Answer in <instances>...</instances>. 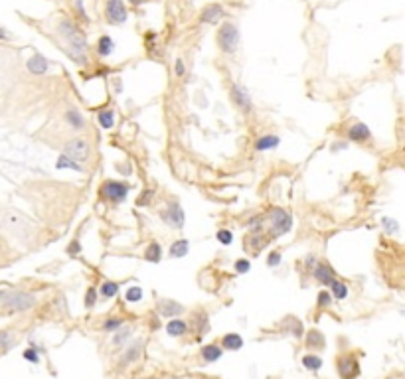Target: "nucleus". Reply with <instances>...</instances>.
<instances>
[{"instance_id":"32","label":"nucleus","mask_w":405,"mask_h":379,"mask_svg":"<svg viewBox=\"0 0 405 379\" xmlns=\"http://www.w3.org/2000/svg\"><path fill=\"white\" fill-rule=\"evenodd\" d=\"M247 227H249V231H251V233H261V229L265 227V217H263V215H255V217H251L249 223H247Z\"/></svg>"},{"instance_id":"42","label":"nucleus","mask_w":405,"mask_h":379,"mask_svg":"<svg viewBox=\"0 0 405 379\" xmlns=\"http://www.w3.org/2000/svg\"><path fill=\"white\" fill-rule=\"evenodd\" d=\"M233 269H235L239 275H243V273H247V271L251 269V263H249L247 259H237L235 265H233Z\"/></svg>"},{"instance_id":"25","label":"nucleus","mask_w":405,"mask_h":379,"mask_svg":"<svg viewBox=\"0 0 405 379\" xmlns=\"http://www.w3.org/2000/svg\"><path fill=\"white\" fill-rule=\"evenodd\" d=\"M324 344H326V340H324V334L320 330H310L306 334V346L312 348V350H322Z\"/></svg>"},{"instance_id":"27","label":"nucleus","mask_w":405,"mask_h":379,"mask_svg":"<svg viewBox=\"0 0 405 379\" xmlns=\"http://www.w3.org/2000/svg\"><path fill=\"white\" fill-rule=\"evenodd\" d=\"M97 121H99V126L101 128H113L115 126V113L111 109H105V111H99L97 115Z\"/></svg>"},{"instance_id":"2","label":"nucleus","mask_w":405,"mask_h":379,"mask_svg":"<svg viewBox=\"0 0 405 379\" xmlns=\"http://www.w3.org/2000/svg\"><path fill=\"white\" fill-rule=\"evenodd\" d=\"M269 231H271V239H277L285 233H289L293 229V217L289 211H285L283 207H273L269 211Z\"/></svg>"},{"instance_id":"19","label":"nucleus","mask_w":405,"mask_h":379,"mask_svg":"<svg viewBox=\"0 0 405 379\" xmlns=\"http://www.w3.org/2000/svg\"><path fill=\"white\" fill-rule=\"evenodd\" d=\"M188 332V324L180 318H170L168 324H166V334L172 336V338H180Z\"/></svg>"},{"instance_id":"53","label":"nucleus","mask_w":405,"mask_h":379,"mask_svg":"<svg viewBox=\"0 0 405 379\" xmlns=\"http://www.w3.org/2000/svg\"><path fill=\"white\" fill-rule=\"evenodd\" d=\"M0 298H4V292H2V290H0Z\"/></svg>"},{"instance_id":"24","label":"nucleus","mask_w":405,"mask_h":379,"mask_svg":"<svg viewBox=\"0 0 405 379\" xmlns=\"http://www.w3.org/2000/svg\"><path fill=\"white\" fill-rule=\"evenodd\" d=\"M115 51V42L111 36H101L99 42H97V53L101 57H109L111 53Z\"/></svg>"},{"instance_id":"40","label":"nucleus","mask_w":405,"mask_h":379,"mask_svg":"<svg viewBox=\"0 0 405 379\" xmlns=\"http://www.w3.org/2000/svg\"><path fill=\"white\" fill-rule=\"evenodd\" d=\"M194 320L198 322V328H196V332L204 336V334H206V330L202 328V324H204V326H208V314H206V312H198V314L194 316Z\"/></svg>"},{"instance_id":"5","label":"nucleus","mask_w":405,"mask_h":379,"mask_svg":"<svg viewBox=\"0 0 405 379\" xmlns=\"http://www.w3.org/2000/svg\"><path fill=\"white\" fill-rule=\"evenodd\" d=\"M34 306H36V296L30 294V292L16 290V292H12L4 298V308L10 310V312H26Z\"/></svg>"},{"instance_id":"15","label":"nucleus","mask_w":405,"mask_h":379,"mask_svg":"<svg viewBox=\"0 0 405 379\" xmlns=\"http://www.w3.org/2000/svg\"><path fill=\"white\" fill-rule=\"evenodd\" d=\"M348 138H350L352 142H366V140L372 138V130H370L368 125L356 123V125H352V126L348 128Z\"/></svg>"},{"instance_id":"28","label":"nucleus","mask_w":405,"mask_h":379,"mask_svg":"<svg viewBox=\"0 0 405 379\" xmlns=\"http://www.w3.org/2000/svg\"><path fill=\"white\" fill-rule=\"evenodd\" d=\"M330 294H332V298H336V300H344V298L348 296V284L336 278V280L330 284Z\"/></svg>"},{"instance_id":"51","label":"nucleus","mask_w":405,"mask_h":379,"mask_svg":"<svg viewBox=\"0 0 405 379\" xmlns=\"http://www.w3.org/2000/svg\"><path fill=\"white\" fill-rule=\"evenodd\" d=\"M4 38H8V34H6L4 28H0V40H4Z\"/></svg>"},{"instance_id":"35","label":"nucleus","mask_w":405,"mask_h":379,"mask_svg":"<svg viewBox=\"0 0 405 379\" xmlns=\"http://www.w3.org/2000/svg\"><path fill=\"white\" fill-rule=\"evenodd\" d=\"M125 298H127V302H140V300H142V288H140V286H131V288H127Z\"/></svg>"},{"instance_id":"45","label":"nucleus","mask_w":405,"mask_h":379,"mask_svg":"<svg viewBox=\"0 0 405 379\" xmlns=\"http://www.w3.org/2000/svg\"><path fill=\"white\" fill-rule=\"evenodd\" d=\"M154 196V190H146L140 198H138V202H136V205H140V207H144V205H148V202H150V198Z\"/></svg>"},{"instance_id":"20","label":"nucleus","mask_w":405,"mask_h":379,"mask_svg":"<svg viewBox=\"0 0 405 379\" xmlns=\"http://www.w3.org/2000/svg\"><path fill=\"white\" fill-rule=\"evenodd\" d=\"M221 354H223V348L217 346V344H208V346L202 348V359H204L206 363L217 361V359L221 357Z\"/></svg>"},{"instance_id":"16","label":"nucleus","mask_w":405,"mask_h":379,"mask_svg":"<svg viewBox=\"0 0 405 379\" xmlns=\"http://www.w3.org/2000/svg\"><path fill=\"white\" fill-rule=\"evenodd\" d=\"M26 67H28V71L34 73V75H44V73L48 71L50 63H48V59H46L44 55L36 53V55H32V57L26 61Z\"/></svg>"},{"instance_id":"13","label":"nucleus","mask_w":405,"mask_h":379,"mask_svg":"<svg viewBox=\"0 0 405 379\" xmlns=\"http://www.w3.org/2000/svg\"><path fill=\"white\" fill-rule=\"evenodd\" d=\"M140 352H142V342H133L129 348H125V354L119 361V369L131 365V363H136L138 357H140Z\"/></svg>"},{"instance_id":"23","label":"nucleus","mask_w":405,"mask_h":379,"mask_svg":"<svg viewBox=\"0 0 405 379\" xmlns=\"http://www.w3.org/2000/svg\"><path fill=\"white\" fill-rule=\"evenodd\" d=\"M55 168H57V170H75V172H83V166H81L79 162H75V160H71V158L65 156V154H59V156H57V160H55Z\"/></svg>"},{"instance_id":"46","label":"nucleus","mask_w":405,"mask_h":379,"mask_svg":"<svg viewBox=\"0 0 405 379\" xmlns=\"http://www.w3.org/2000/svg\"><path fill=\"white\" fill-rule=\"evenodd\" d=\"M67 253H69L71 257H77V255L81 253V243H79L77 239H73V241L69 243V247H67Z\"/></svg>"},{"instance_id":"6","label":"nucleus","mask_w":405,"mask_h":379,"mask_svg":"<svg viewBox=\"0 0 405 379\" xmlns=\"http://www.w3.org/2000/svg\"><path fill=\"white\" fill-rule=\"evenodd\" d=\"M129 192H131V186H129V184H123V182H119V180H107V182H103V186H101V196H103V200L113 202V203H119V202L127 200Z\"/></svg>"},{"instance_id":"52","label":"nucleus","mask_w":405,"mask_h":379,"mask_svg":"<svg viewBox=\"0 0 405 379\" xmlns=\"http://www.w3.org/2000/svg\"><path fill=\"white\" fill-rule=\"evenodd\" d=\"M129 2H133V4H138V2H142V0H129Z\"/></svg>"},{"instance_id":"17","label":"nucleus","mask_w":405,"mask_h":379,"mask_svg":"<svg viewBox=\"0 0 405 379\" xmlns=\"http://www.w3.org/2000/svg\"><path fill=\"white\" fill-rule=\"evenodd\" d=\"M279 142H281L279 136H275V134H263V136H259V138L255 140L253 146H255V150H259V152H265V150H273V148H277Z\"/></svg>"},{"instance_id":"1","label":"nucleus","mask_w":405,"mask_h":379,"mask_svg":"<svg viewBox=\"0 0 405 379\" xmlns=\"http://www.w3.org/2000/svg\"><path fill=\"white\" fill-rule=\"evenodd\" d=\"M57 32H59V36L69 46V57L75 63H79V65H85L87 63V40H85V34L81 32L69 18H61L59 20Z\"/></svg>"},{"instance_id":"30","label":"nucleus","mask_w":405,"mask_h":379,"mask_svg":"<svg viewBox=\"0 0 405 379\" xmlns=\"http://www.w3.org/2000/svg\"><path fill=\"white\" fill-rule=\"evenodd\" d=\"M99 292H101V296H105V298H115L117 292H119V284L113 282V280H105V282L101 284Z\"/></svg>"},{"instance_id":"22","label":"nucleus","mask_w":405,"mask_h":379,"mask_svg":"<svg viewBox=\"0 0 405 379\" xmlns=\"http://www.w3.org/2000/svg\"><path fill=\"white\" fill-rule=\"evenodd\" d=\"M221 348H223V350L237 352V350H241V348H243V338H241L239 334H235V332L225 334V336L221 338Z\"/></svg>"},{"instance_id":"14","label":"nucleus","mask_w":405,"mask_h":379,"mask_svg":"<svg viewBox=\"0 0 405 379\" xmlns=\"http://www.w3.org/2000/svg\"><path fill=\"white\" fill-rule=\"evenodd\" d=\"M223 16H225V10H223L219 4H208V6L202 10L200 20H202L204 24H217Z\"/></svg>"},{"instance_id":"29","label":"nucleus","mask_w":405,"mask_h":379,"mask_svg":"<svg viewBox=\"0 0 405 379\" xmlns=\"http://www.w3.org/2000/svg\"><path fill=\"white\" fill-rule=\"evenodd\" d=\"M133 336V330L129 328V326H121L117 332H115V338H113V346L115 348H121V346H125L127 342H129V338Z\"/></svg>"},{"instance_id":"44","label":"nucleus","mask_w":405,"mask_h":379,"mask_svg":"<svg viewBox=\"0 0 405 379\" xmlns=\"http://www.w3.org/2000/svg\"><path fill=\"white\" fill-rule=\"evenodd\" d=\"M289 322L293 324V326H291V334L297 336V338H302V324H300L298 320H295V318H291Z\"/></svg>"},{"instance_id":"4","label":"nucleus","mask_w":405,"mask_h":379,"mask_svg":"<svg viewBox=\"0 0 405 379\" xmlns=\"http://www.w3.org/2000/svg\"><path fill=\"white\" fill-rule=\"evenodd\" d=\"M63 154L69 156L71 160L79 162V164H83L91 156V146H89V142L85 138H71L63 146Z\"/></svg>"},{"instance_id":"18","label":"nucleus","mask_w":405,"mask_h":379,"mask_svg":"<svg viewBox=\"0 0 405 379\" xmlns=\"http://www.w3.org/2000/svg\"><path fill=\"white\" fill-rule=\"evenodd\" d=\"M65 121H67V125H69L73 130H83V128H85V117L81 115L79 109H69V111L65 113Z\"/></svg>"},{"instance_id":"55","label":"nucleus","mask_w":405,"mask_h":379,"mask_svg":"<svg viewBox=\"0 0 405 379\" xmlns=\"http://www.w3.org/2000/svg\"><path fill=\"white\" fill-rule=\"evenodd\" d=\"M389 379H399V377H389Z\"/></svg>"},{"instance_id":"3","label":"nucleus","mask_w":405,"mask_h":379,"mask_svg":"<svg viewBox=\"0 0 405 379\" xmlns=\"http://www.w3.org/2000/svg\"><path fill=\"white\" fill-rule=\"evenodd\" d=\"M217 46L223 53H233L239 46V30L233 22H225L221 24V28L217 30Z\"/></svg>"},{"instance_id":"26","label":"nucleus","mask_w":405,"mask_h":379,"mask_svg":"<svg viewBox=\"0 0 405 379\" xmlns=\"http://www.w3.org/2000/svg\"><path fill=\"white\" fill-rule=\"evenodd\" d=\"M144 259H146L148 263H160V259H162V247H160V243L152 241V243L146 247V251H144Z\"/></svg>"},{"instance_id":"37","label":"nucleus","mask_w":405,"mask_h":379,"mask_svg":"<svg viewBox=\"0 0 405 379\" xmlns=\"http://www.w3.org/2000/svg\"><path fill=\"white\" fill-rule=\"evenodd\" d=\"M249 241H251L255 251H261L269 243V239H265V235H261V233H253V237H249Z\"/></svg>"},{"instance_id":"38","label":"nucleus","mask_w":405,"mask_h":379,"mask_svg":"<svg viewBox=\"0 0 405 379\" xmlns=\"http://www.w3.org/2000/svg\"><path fill=\"white\" fill-rule=\"evenodd\" d=\"M123 326V320L121 318H109V320H105V324H103V330L105 332H111V334H115L119 328Z\"/></svg>"},{"instance_id":"8","label":"nucleus","mask_w":405,"mask_h":379,"mask_svg":"<svg viewBox=\"0 0 405 379\" xmlns=\"http://www.w3.org/2000/svg\"><path fill=\"white\" fill-rule=\"evenodd\" d=\"M160 217H162V221H164L166 225L174 227V229H182V227H184V221H186V217H184V209H182V205L176 203V202L168 203L166 209H162V211H160Z\"/></svg>"},{"instance_id":"47","label":"nucleus","mask_w":405,"mask_h":379,"mask_svg":"<svg viewBox=\"0 0 405 379\" xmlns=\"http://www.w3.org/2000/svg\"><path fill=\"white\" fill-rule=\"evenodd\" d=\"M12 342V336L8 332H0V348H8Z\"/></svg>"},{"instance_id":"12","label":"nucleus","mask_w":405,"mask_h":379,"mask_svg":"<svg viewBox=\"0 0 405 379\" xmlns=\"http://www.w3.org/2000/svg\"><path fill=\"white\" fill-rule=\"evenodd\" d=\"M312 277H314L318 282L326 284V286H330V284L336 280V273H334V269H332L328 263H316L314 269H312Z\"/></svg>"},{"instance_id":"31","label":"nucleus","mask_w":405,"mask_h":379,"mask_svg":"<svg viewBox=\"0 0 405 379\" xmlns=\"http://www.w3.org/2000/svg\"><path fill=\"white\" fill-rule=\"evenodd\" d=\"M302 365H304L308 371H318V369L322 367V359H320L318 355L308 354V355H304V357H302Z\"/></svg>"},{"instance_id":"48","label":"nucleus","mask_w":405,"mask_h":379,"mask_svg":"<svg viewBox=\"0 0 405 379\" xmlns=\"http://www.w3.org/2000/svg\"><path fill=\"white\" fill-rule=\"evenodd\" d=\"M174 71H176V75H178V77H182V75H184V61L182 59H176V63H174Z\"/></svg>"},{"instance_id":"7","label":"nucleus","mask_w":405,"mask_h":379,"mask_svg":"<svg viewBox=\"0 0 405 379\" xmlns=\"http://www.w3.org/2000/svg\"><path fill=\"white\" fill-rule=\"evenodd\" d=\"M336 369H338V375L342 379H356L360 375V361L354 354H344L338 357Z\"/></svg>"},{"instance_id":"49","label":"nucleus","mask_w":405,"mask_h":379,"mask_svg":"<svg viewBox=\"0 0 405 379\" xmlns=\"http://www.w3.org/2000/svg\"><path fill=\"white\" fill-rule=\"evenodd\" d=\"M318 261H316V257L310 253V255H306V259H304V265H306V269H314V265H316Z\"/></svg>"},{"instance_id":"21","label":"nucleus","mask_w":405,"mask_h":379,"mask_svg":"<svg viewBox=\"0 0 405 379\" xmlns=\"http://www.w3.org/2000/svg\"><path fill=\"white\" fill-rule=\"evenodd\" d=\"M188 251H190V243H188V239H176V241L170 245L168 255H170L172 259H182V257L188 255Z\"/></svg>"},{"instance_id":"33","label":"nucleus","mask_w":405,"mask_h":379,"mask_svg":"<svg viewBox=\"0 0 405 379\" xmlns=\"http://www.w3.org/2000/svg\"><path fill=\"white\" fill-rule=\"evenodd\" d=\"M381 227L385 229L387 235H395V233L399 231V223H397L395 219H391V217H383V219H381Z\"/></svg>"},{"instance_id":"11","label":"nucleus","mask_w":405,"mask_h":379,"mask_svg":"<svg viewBox=\"0 0 405 379\" xmlns=\"http://www.w3.org/2000/svg\"><path fill=\"white\" fill-rule=\"evenodd\" d=\"M158 314L160 316H164V318H174V316H180V314H184V306L180 304V302H176V300H168V298H164V300H158Z\"/></svg>"},{"instance_id":"39","label":"nucleus","mask_w":405,"mask_h":379,"mask_svg":"<svg viewBox=\"0 0 405 379\" xmlns=\"http://www.w3.org/2000/svg\"><path fill=\"white\" fill-rule=\"evenodd\" d=\"M95 302H97V288H87L85 292V308H93L95 306Z\"/></svg>"},{"instance_id":"54","label":"nucleus","mask_w":405,"mask_h":379,"mask_svg":"<svg viewBox=\"0 0 405 379\" xmlns=\"http://www.w3.org/2000/svg\"><path fill=\"white\" fill-rule=\"evenodd\" d=\"M208 379H219V377H208Z\"/></svg>"},{"instance_id":"9","label":"nucleus","mask_w":405,"mask_h":379,"mask_svg":"<svg viewBox=\"0 0 405 379\" xmlns=\"http://www.w3.org/2000/svg\"><path fill=\"white\" fill-rule=\"evenodd\" d=\"M231 101H233V105L241 111V113H251V109H253V103H251V97H249V91L243 87V85H237V83H233L231 85Z\"/></svg>"},{"instance_id":"50","label":"nucleus","mask_w":405,"mask_h":379,"mask_svg":"<svg viewBox=\"0 0 405 379\" xmlns=\"http://www.w3.org/2000/svg\"><path fill=\"white\" fill-rule=\"evenodd\" d=\"M346 146H348L346 142H342V140H338V144H334V146H332V150H334V152H336V150H340V148H346Z\"/></svg>"},{"instance_id":"43","label":"nucleus","mask_w":405,"mask_h":379,"mask_svg":"<svg viewBox=\"0 0 405 379\" xmlns=\"http://www.w3.org/2000/svg\"><path fill=\"white\" fill-rule=\"evenodd\" d=\"M24 359H28L30 363H40V354L36 348H28L24 350Z\"/></svg>"},{"instance_id":"36","label":"nucleus","mask_w":405,"mask_h":379,"mask_svg":"<svg viewBox=\"0 0 405 379\" xmlns=\"http://www.w3.org/2000/svg\"><path fill=\"white\" fill-rule=\"evenodd\" d=\"M216 237H217V241H219L221 245H231V243H233V233H231L229 229H217Z\"/></svg>"},{"instance_id":"10","label":"nucleus","mask_w":405,"mask_h":379,"mask_svg":"<svg viewBox=\"0 0 405 379\" xmlns=\"http://www.w3.org/2000/svg\"><path fill=\"white\" fill-rule=\"evenodd\" d=\"M105 14H107V20L111 24H123L129 18V12H127V6L123 0H107Z\"/></svg>"},{"instance_id":"41","label":"nucleus","mask_w":405,"mask_h":379,"mask_svg":"<svg viewBox=\"0 0 405 379\" xmlns=\"http://www.w3.org/2000/svg\"><path fill=\"white\" fill-rule=\"evenodd\" d=\"M281 261H283L281 251H271V253H269V257H267V265H269L271 269H275L277 265H281Z\"/></svg>"},{"instance_id":"34","label":"nucleus","mask_w":405,"mask_h":379,"mask_svg":"<svg viewBox=\"0 0 405 379\" xmlns=\"http://www.w3.org/2000/svg\"><path fill=\"white\" fill-rule=\"evenodd\" d=\"M316 304H318L320 308H328V306L332 304V294H330L328 290H320L318 296H316Z\"/></svg>"}]
</instances>
